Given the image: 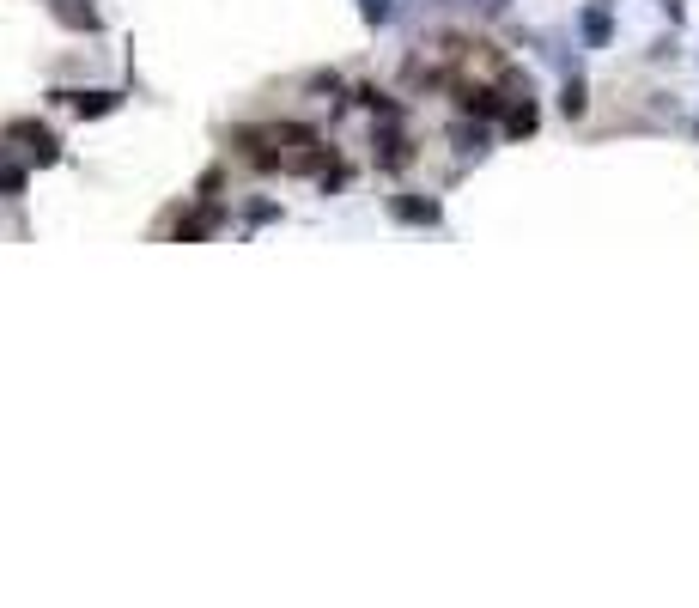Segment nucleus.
I'll return each instance as SVG.
<instances>
[{
	"label": "nucleus",
	"instance_id": "16",
	"mask_svg": "<svg viewBox=\"0 0 699 608\" xmlns=\"http://www.w3.org/2000/svg\"><path fill=\"white\" fill-rule=\"evenodd\" d=\"M244 219H250V225H268V219H280V201H250Z\"/></svg>",
	"mask_w": 699,
	"mask_h": 608
},
{
	"label": "nucleus",
	"instance_id": "6",
	"mask_svg": "<svg viewBox=\"0 0 699 608\" xmlns=\"http://www.w3.org/2000/svg\"><path fill=\"white\" fill-rule=\"evenodd\" d=\"M450 146H456V159H487V152H493V134H487L481 116H456V122H450Z\"/></svg>",
	"mask_w": 699,
	"mask_h": 608
},
{
	"label": "nucleus",
	"instance_id": "12",
	"mask_svg": "<svg viewBox=\"0 0 699 608\" xmlns=\"http://www.w3.org/2000/svg\"><path fill=\"white\" fill-rule=\"evenodd\" d=\"M25 195V165L7 159V146H0V201H19Z\"/></svg>",
	"mask_w": 699,
	"mask_h": 608
},
{
	"label": "nucleus",
	"instance_id": "5",
	"mask_svg": "<svg viewBox=\"0 0 699 608\" xmlns=\"http://www.w3.org/2000/svg\"><path fill=\"white\" fill-rule=\"evenodd\" d=\"M456 110H462V116L493 122V116H505V110H511V98H505V86H456Z\"/></svg>",
	"mask_w": 699,
	"mask_h": 608
},
{
	"label": "nucleus",
	"instance_id": "18",
	"mask_svg": "<svg viewBox=\"0 0 699 608\" xmlns=\"http://www.w3.org/2000/svg\"><path fill=\"white\" fill-rule=\"evenodd\" d=\"M481 7H487V13H505V7H511V0H481Z\"/></svg>",
	"mask_w": 699,
	"mask_h": 608
},
{
	"label": "nucleus",
	"instance_id": "10",
	"mask_svg": "<svg viewBox=\"0 0 699 608\" xmlns=\"http://www.w3.org/2000/svg\"><path fill=\"white\" fill-rule=\"evenodd\" d=\"M541 128V110H535V98H511V110H505V134L511 140H529Z\"/></svg>",
	"mask_w": 699,
	"mask_h": 608
},
{
	"label": "nucleus",
	"instance_id": "1",
	"mask_svg": "<svg viewBox=\"0 0 699 608\" xmlns=\"http://www.w3.org/2000/svg\"><path fill=\"white\" fill-rule=\"evenodd\" d=\"M371 165H377L383 177H396V171L414 165V140H408L402 122H377V128H371Z\"/></svg>",
	"mask_w": 699,
	"mask_h": 608
},
{
	"label": "nucleus",
	"instance_id": "13",
	"mask_svg": "<svg viewBox=\"0 0 699 608\" xmlns=\"http://www.w3.org/2000/svg\"><path fill=\"white\" fill-rule=\"evenodd\" d=\"M560 110H566V116H572V122H578V116H584V110H590V86H584V80H578V73H572V80H566V92H560Z\"/></svg>",
	"mask_w": 699,
	"mask_h": 608
},
{
	"label": "nucleus",
	"instance_id": "2",
	"mask_svg": "<svg viewBox=\"0 0 699 608\" xmlns=\"http://www.w3.org/2000/svg\"><path fill=\"white\" fill-rule=\"evenodd\" d=\"M7 140H19V152L31 165H61V140H55V128H43V122H31V116H19V122H7Z\"/></svg>",
	"mask_w": 699,
	"mask_h": 608
},
{
	"label": "nucleus",
	"instance_id": "9",
	"mask_svg": "<svg viewBox=\"0 0 699 608\" xmlns=\"http://www.w3.org/2000/svg\"><path fill=\"white\" fill-rule=\"evenodd\" d=\"M578 37H584L590 49H602V43L614 37V19H608V7H602V0H596V7H584V13H578Z\"/></svg>",
	"mask_w": 699,
	"mask_h": 608
},
{
	"label": "nucleus",
	"instance_id": "8",
	"mask_svg": "<svg viewBox=\"0 0 699 608\" xmlns=\"http://www.w3.org/2000/svg\"><path fill=\"white\" fill-rule=\"evenodd\" d=\"M225 219H231V213H225L219 201H207V207H201L195 219H183V225H177V238H183V244H189V238H213V232H219Z\"/></svg>",
	"mask_w": 699,
	"mask_h": 608
},
{
	"label": "nucleus",
	"instance_id": "11",
	"mask_svg": "<svg viewBox=\"0 0 699 608\" xmlns=\"http://www.w3.org/2000/svg\"><path fill=\"white\" fill-rule=\"evenodd\" d=\"M353 104H365L377 122H402V104L390 92H377V86H353Z\"/></svg>",
	"mask_w": 699,
	"mask_h": 608
},
{
	"label": "nucleus",
	"instance_id": "3",
	"mask_svg": "<svg viewBox=\"0 0 699 608\" xmlns=\"http://www.w3.org/2000/svg\"><path fill=\"white\" fill-rule=\"evenodd\" d=\"M390 219H396V225H420V232H432V225H444V201H438V195H414V189H402V195H390Z\"/></svg>",
	"mask_w": 699,
	"mask_h": 608
},
{
	"label": "nucleus",
	"instance_id": "4",
	"mask_svg": "<svg viewBox=\"0 0 699 608\" xmlns=\"http://www.w3.org/2000/svg\"><path fill=\"white\" fill-rule=\"evenodd\" d=\"M55 104H67L73 116H80V122H98V116H116L128 98L116 92V86H98V92H49Z\"/></svg>",
	"mask_w": 699,
	"mask_h": 608
},
{
	"label": "nucleus",
	"instance_id": "7",
	"mask_svg": "<svg viewBox=\"0 0 699 608\" xmlns=\"http://www.w3.org/2000/svg\"><path fill=\"white\" fill-rule=\"evenodd\" d=\"M49 13H55V25H67V31H86V37L104 31V13L92 7V0H49Z\"/></svg>",
	"mask_w": 699,
	"mask_h": 608
},
{
	"label": "nucleus",
	"instance_id": "14",
	"mask_svg": "<svg viewBox=\"0 0 699 608\" xmlns=\"http://www.w3.org/2000/svg\"><path fill=\"white\" fill-rule=\"evenodd\" d=\"M359 19H365L371 31H383V25L396 19V0H359Z\"/></svg>",
	"mask_w": 699,
	"mask_h": 608
},
{
	"label": "nucleus",
	"instance_id": "17",
	"mask_svg": "<svg viewBox=\"0 0 699 608\" xmlns=\"http://www.w3.org/2000/svg\"><path fill=\"white\" fill-rule=\"evenodd\" d=\"M310 92H329L335 98L341 92V73H310Z\"/></svg>",
	"mask_w": 699,
	"mask_h": 608
},
{
	"label": "nucleus",
	"instance_id": "15",
	"mask_svg": "<svg viewBox=\"0 0 699 608\" xmlns=\"http://www.w3.org/2000/svg\"><path fill=\"white\" fill-rule=\"evenodd\" d=\"M347 177H353V171H347L341 159H329V165L317 171V183H323V195H341V189H347Z\"/></svg>",
	"mask_w": 699,
	"mask_h": 608
}]
</instances>
